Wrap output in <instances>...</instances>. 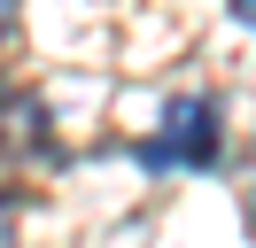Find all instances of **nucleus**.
<instances>
[{
    "instance_id": "nucleus-1",
    "label": "nucleus",
    "mask_w": 256,
    "mask_h": 248,
    "mask_svg": "<svg viewBox=\"0 0 256 248\" xmlns=\"http://www.w3.org/2000/svg\"><path fill=\"white\" fill-rule=\"evenodd\" d=\"M218 124H225L218 93H186V101H171L163 132L132 148V163H148V170H210L225 155V132H218Z\"/></svg>"
},
{
    "instance_id": "nucleus-2",
    "label": "nucleus",
    "mask_w": 256,
    "mask_h": 248,
    "mask_svg": "<svg viewBox=\"0 0 256 248\" xmlns=\"http://www.w3.org/2000/svg\"><path fill=\"white\" fill-rule=\"evenodd\" d=\"M24 108H32V101H24V93H8V78H0V148H8V116H24Z\"/></svg>"
},
{
    "instance_id": "nucleus-3",
    "label": "nucleus",
    "mask_w": 256,
    "mask_h": 248,
    "mask_svg": "<svg viewBox=\"0 0 256 248\" xmlns=\"http://www.w3.org/2000/svg\"><path fill=\"white\" fill-rule=\"evenodd\" d=\"M233 16H240V24H248V31H256V0H233Z\"/></svg>"
},
{
    "instance_id": "nucleus-4",
    "label": "nucleus",
    "mask_w": 256,
    "mask_h": 248,
    "mask_svg": "<svg viewBox=\"0 0 256 248\" xmlns=\"http://www.w3.org/2000/svg\"><path fill=\"white\" fill-rule=\"evenodd\" d=\"M8 8H16V0H0V39H8V24H16V16H8Z\"/></svg>"
},
{
    "instance_id": "nucleus-5",
    "label": "nucleus",
    "mask_w": 256,
    "mask_h": 248,
    "mask_svg": "<svg viewBox=\"0 0 256 248\" xmlns=\"http://www.w3.org/2000/svg\"><path fill=\"white\" fill-rule=\"evenodd\" d=\"M0 240H8V210H0Z\"/></svg>"
},
{
    "instance_id": "nucleus-6",
    "label": "nucleus",
    "mask_w": 256,
    "mask_h": 248,
    "mask_svg": "<svg viewBox=\"0 0 256 248\" xmlns=\"http://www.w3.org/2000/svg\"><path fill=\"white\" fill-rule=\"evenodd\" d=\"M248 225H256V194H248Z\"/></svg>"
}]
</instances>
